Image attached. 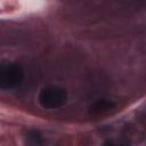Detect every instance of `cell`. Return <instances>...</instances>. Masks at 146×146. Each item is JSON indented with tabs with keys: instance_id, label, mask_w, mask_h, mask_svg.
Masks as SVG:
<instances>
[{
	"instance_id": "obj_1",
	"label": "cell",
	"mask_w": 146,
	"mask_h": 146,
	"mask_svg": "<svg viewBox=\"0 0 146 146\" xmlns=\"http://www.w3.org/2000/svg\"><path fill=\"white\" fill-rule=\"evenodd\" d=\"M24 70L21 64L10 60L0 62V89L9 90L21 84Z\"/></svg>"
},
{
	"instance_id": "obj_2",
	"label": "cell",
	"mask_w": 146,
	"mask_h": 146,
	"mask_svg": "<svg viewBox=\"0 0 146 146\" xmlns=\"http://www.w3.org/2000/svg\"><path fill=\"white\" fill-rule=\"evenodd\" d=\"M67 100V91L55 84H49L43 87L38 96L39 104L47 110H55L62 107Z\"/></svg>"
},
{
	"instance_id": "obj_3",
	"label": "cell",
	"mask_w": 146,
	"mask_h": 146,
	"mask_svg": "<svg viewBox=\"0 0 146 146\" xmlns=\"http://www.w3.org/2000/svg\"><path fill=\"white\" fill-rule=\"evenodd\" d=\"M24 145L25 146H47L42 133L35 129H30L25 132Z\"/></svg>"
},
{
	"instance_id": "obj_4",
	"label": "cell",
	"mask_w": 146,
	"mask_h": 146,
	"mask_svg": "<svg viewBox=\"0 0 146 146\" xmlns=\"http://www.w3.org/2000/svg\"><path fill=\"white\" fill-rule=\"evenodd\" d=\"M116 105L114 102L112 100H108V99H105V98H100V99H97L95 100L90 107H89V111L90 113L92 114H98V113H103V112H106V111H110L112 108H114Z\"/></svg>"
},
{
	"instance_id": "obj_5",
	"label": "cell",
	"mask_w": 146,
	"mask_h": 146,
	"mask_svg": "<svg viewBox=\"0 0 146 146\" xmlns=\"http://www.w3.org/2000/svg\"><path fill=\"white\" fill-rule=\"evenodd\" d=\"M103 146H130V144L127 140L123 139H111L103 144Z\"/></svg>"
}]
</instances>
